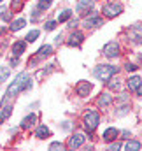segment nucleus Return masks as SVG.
Wrapping results in <instances>:
<instances>
[{"mask_svg":"<svg viewBox=\"0 0 142 151\" xmlns=\"http://www.w3.org/2000/svg\"><path fill=\"white\" fill-rule=\"evenodd\" d=\"M32 86V81H30V77L27 72H21L19 76H16V79L11 83V86L7 88V93H5V102L7 100H11V99H14L19 91H23V90H28Z\"/></svg>","mask_w":142,"mask_h":151,"instance_id":"f257e3e1","label":"nucleus"},{"mask_svg":"<svg viewBox=\"0 0 142 151\" xmlns=\"http://www.w3.org/2000/svg\"><path fill=\"white\" fill-rule=\"evenodd\" d=\"M118 72V69L116 67H112V65H98V67H95V70H93V74L97 79H100V81H110V77Z\"/></svg>","mask_w":142,"mask_h":151,"instance_id":"f03ea898","label":"nucleus"},{"mask_svg":"<svg viewBox=\"0 0 142 151\" xmlns=\"http://www.w3.org/2000/svg\"><path fill=\"white\" fill-rule=\"evenodd\" d=\"M98 123H100V116H98L97 111H90L84 116V128H86V132H93L98 127Z\"/></svg>","mask_w":142,"mask_h":151,"instance_id":"7ed1b4c3","label":"nucleus"},{"mask_svg":"<svg viewBox=\"0 0 142 151\" xmlns=\"http://www.w3.org/2000/svg\"><path fill=\"white\" fill-rule=\"evenodd\" d=\"M104 55H105L107 58H116V56L119 55V46H118V42H114V40L107 42L105 46H104Z\"/></svg>","mask_w":142,"mask_h":151,"instance_id":"20e7f679","label":"nucleus"},{"mask_svg":"<svg viewBox=\"0 0 142 151\" xmlns=\"http://www.w3.org/2000/svg\"><path fill=\"white\" fill-rule=\"evenodd\" d=\"M102 11H104V14L107 18H114V16H118L121 12V5L119 4H107Z\"/></svg>","mask_w":142,"mask_h":151,"instance_id":"39448f33","label":"nucleus"},{"mask_svg":"<svg viewBox=\"0 0 142 151\" xmlns=\"http://www.w3.org/2000/svg\"><path fill=\"white\" fill-rule=\"evenodd\" d=\"M75 9H77V12H79V14H86L88 11H91V9H93V2H91V0H79Z\"/></svg>","mask_w":142,"mask_h":151,"instance_id":"423d86ee","label":"nucleus"},{"mask_svg":"<svg viewBox=\"0 0 142 151\" xmlns=\"http://www.w3.org/2000/svg\"><path fill=\"white\" fill-rule=\"evenodd\" d=\"M90 91H91V83H88V81H81V83L77 84V95L86 97V95H90Z\"/></svg>","mask_w":142,"mask_h":151,"instance_id":"0eeeda50","label":"nucleus"},{"mask_svg":"<svg viewBox=\"0 0 142 151\" xmlns=\"http://www.w3.org/2000/svg\"><path fill=\"white\" fill-rule=\"evenodd\" d=\"M130 39L133 40V42H142V27L141 25H135V27H132V30H130Z\"/></svg>","mask_w":142,"mask_h":151,"instance_id":"6e6552de","label":"nucleus"},{"mask_svg":"<svg viewBox=\"0 0 142 151\" xmlns=\"http://www.w3.org/2000/svg\"><path fill=\"white\" fill-rule=\"evenodd\" d=\"M35 121H37L35 114H28V116L21 121V128H32V127L35 125Z\"/></svg>","mask_w":142,"mask_h":151,"instance_id":"1a4fd4ad","label":"nucleus"},{"mask_svg":"<svg viewBox=\"0 0 142 151\" xmlns=\"http://www.w3.org/2000/svg\"><path fill=\"white\" fill-rule=\"evenodd\" d=\"M82 142H84V135H82V134H75L70 139L69 146H70V148H79V146H82Z\"/></svg>","mask_w":142,"mask_h":151,"instance_id":"9d476101","label":"nucleus"},{"mask_svg":"<svg viewBox=\"0 0 142 151\" xmlns=\"http://www.w3.org/2000/svg\"><path fill=\"white\" fill-rule=\"evenodd\" d=\"M102 25V18H88L86 21H84V27L86 28H95V27H100Z\"/></svg>","mask_w":142,"mask_h":151,"instance_id":"9b49d317","label":"nucleus"},{"mask_svg":"<svg viewBox=\"0 0 142 151\" xmlns=\"http://www.w3.org/2000/svg\"><path fill=\"white\" fill-rule=\"evenodd\" d=\"M23 51H25V42H23V40H18V42L12 44V55H14V56L23 55Z\"/></svg>","mask_w":142,"mask_h":151,"instance_id":"f8f14e48","label":"nucleus"},{"mask_svg":"<svg viewBox=\"0 0 142 151\" xmlns=\"http://www.w3.org/2000/svg\"><path fill=\"white\" fill-rule=\"evenodd\" d=\"M51 51H53V49H51V46H49V44H44V46L37 51V58H39V60H40V58H46V56H49V55H51Z\"/></svg>","mask_w":142,"mask_h":151,"instance_id":"ddd939ff","label":"nucleus"},{"mask_svg":"<svg viewBox=\"0 0 142 151\" xmlns=\"http://www.w3.org/2000/svg\"><path fill=\"white\" fill-rule=\"evenodd\" d=\"M119 135V132L116 130V128H107L105 132H104V139H105L107 142H110V141H114L116 137Z\"/></svg>","mask_w":142,"mask_h":151,"instance_id":"4468645a","label":"nucleus"},{"mask_svg":"<svg viewBox=\"0 0 142 151\" xmlns=\"http://www.w3.org/2000/svg\"><path fill=\"white\" fill-rule=\"evenodd\" d=\"M82 34L81 32H74L70 35V40H69V46H79L81 42H82Z\"/></svg>","mask_w":142,"mask_h":151,"instance_id":"2eb2a0df","label":"nucleus"},{"mask_svg":"<svg viewBox=\"0 0 142 151\" xmlns=\"http://www.w3.org/2000/svg\"><path fill=\"white\" fill-rule=\"evenodd\" d=\"M49 134H51V132H49V128L42 125V127H39V128H37L35 137H37V139H46V137H49Z\"/></svg>","mask_w":142,"mask_h":151,"instance_id":"dca6fc26","label":"nucleus"},{"mask_svg":"<svg viewBox=\"0 0 142 151\" xmlns=\"http://www.w3.org/2000/svg\"><path fill=\"white\" fill-rule=\"evenodd\" d=\"M141 77H139V76H133V77H130V79H128V83H126V84H128V88H130V90H137V86H139V84H141Z\"/></svg>","mask_w":142,"mask_h":151,"instance_id":"f3484780","label":"nucleus"},{"mask_svg":"<svg viewBox=\"0 0 142 151\" xmlns=\"http://www.w3.org/2000/svg\"><path fill=\"white\" fill-rule=\"evenodd\" d=\"M125 148L128 151H139L142 148V144L139 142V141H128L126 144H125Z\"/></svg>","mask_w":142,"mask_h":151,"instance_id":"a211bd4d","label":"nucleus"},{"mask_svg":"<svg viewBox=\"0 0 142 151\" xmlns=\"http://www.w3.org/2000/svg\"><path fill=\"white\" fill-rule=\"evenodd\" d=\"M23 27H25V19H14L12 25H11V30H12V32H18V30H21Z\"/></svg>","mask_w":142,"mask_h":151,"instance_id":"6ab92c4d","label":"nucleus"},{"mask_svg":"<svg viewBox=\"0 0 142 151\" xmlns=\"http://www.w3.org/2000/svg\"><path fill=\"white\" fill-rule=\"evenodd\" d=\"M110 100H112V97L109 93H102V97L98 99V104L100 106H107V104H110Z\"/></svg>","mask_w":142,"mask_h":151,"instance_id":"aec40b11","label":"nucleus"},{"mask_svg":"<svg viewBox=\"0 0 142 151\" xmlns=\"http://www.w3.org/2000/svg\"><path fill=\"white\" fill-rule=\"evenodd\" d=\"M70 16H72V11H62V12L58 14V21H60V23H62V21H67Z\"/></svg>","mask_w":142,"mask_h":151,"instance_id":"412c9836","label":"nucleus"},{"mask_svg":"<svg viewBox=\"0 0 142 151\" xmlns=\"http://www.w3.org/2000/svg\"><path fill=\"white\" fill-rule=\"evenodd\" d=\"M7 77H9V69H4V67H0V83H4Z\"/></svg>","mask_w":142,"mask_h":151,"instance_id":"4be33fe9","label":"nucleus"},{"mask_svg":"<svg viewBox=\"0 0 142 151\" xmlns=\"http://www.w3.org/2000/svg\"><path fill=\"white\" fill-rule=\"evenodd\" d=\"M37 37H39V30H32V32L27 35V40H28V42H34V40H37Z\"/></svg>","mask_w":142,"mask_h":151,"instance_id":"5701e85b","label":"nucleus"},{"mask_svg":"<svg viewBox=\"0 0 142 151\" xmlns=\"http://www.w3.org/2000/svg\"><path fill=\"white\" fill-rule=\"evenodd\" d=\"M21 7H23V0H12V4H11V9L12 11H18Z\"/></svg>","mask_w":142,"mask_h":151,"instance_id":"b1692460","label":"nucleus"},{"mask_svg":"<svg viewBox=\"0 0 142 151\" xmlns=\"http://www.w3.org/2000/svg\"><path fill=\"white\" fill-rule=\"evenodd\" d=\"M0 18H4L5 21H11V12H5V9L0 7Z\"/></svg>","mask_w":142,"mask_h":151,"instance_id":"393cba45","label":"nucleus"},{"mask_svg":"<svg viewBox=\"0 0 142 151\" xmlns=\"http://www.w3.org/2000/svg\"><path fill=\"white\" fill-rule=\"evenodd\" d=\"M51 2H53V0H40V2H39V9H47V7L51 5Z\"/></svg>","mask_w":142,"mask_h":151,"instance_id":"a878e982","label":"nucleus"},{"mask_svg":"<svg viewBox=\"0 0 142 151\" xmlns=\"http://www.w3.org/2000/svg\"><path fill=\"white\" fill-rule=\"evenodd\" d=\"M0 113L4 114V118H7V116L11 114V106H4V104H2V111H0Z\"/></svg>","mask_w":142,"mask_h":151,"instance_id":"bb28decb","label":"nucleus"},{"mask_svg":"<svg viewBox=\"0 0 142 151\" xmlns=\"http://www.w3.org/2000/svg\"><path fill=\"white\" fill-rule=\"evenodd\" d=\"M44 27H46V30H55V28H56V23H55V21H47Z\"/></svg>","mask_w":142,"mask_h":151,"instance_id":"cd10ccee","label":"nucleus"},{"mask_svg":"<svg viewBox=\"0 0 142 151\" xmlns=\"http://www.w3.org/2000/svg\"><path fill=\"white\" fill-rule=\"evenodd\" d=\"M62 148H63V144H62V142H53V144L49 146V150H51V151H53V150H62Z\"/></svg>","mask_w":142,"mask_h":151,"instance_id":"c85d7f7f","label":"nucleus"},{"mask_svg":"<svg viewBox=\"0 0 142 151\" xmlns=\"http://www.w3.org/2000/svg\"><path fill=\"white\" fill-rule=\"evenodd\" d=\"M126 70H128V72H135V70H137V65H133V63H126Z\"/></svg>","mask_w":142,"mask_h":151,"instance_id":"c756f323","label":"nucleus"},{"mask_svg":"<svg viewBox=\"0 0 142 151\" xmlns=\"http://www.w3.org/2000/svg\"><path fill=\"white\" fill-rule=\"evenodd\" d=\"M119 148H121V144H119V142H116V144H110V150H112V151L119 150Z\"/></svg>","mask_w":142,"mask_h":151,"instance_id":"7c9ffc66","label":"nucleus"},{"mask_svg":"<svg viewBox=\"0 0 142 151\" xmlns=\"http://www.w3.org/2000/svg\"><path fill=\"white\" fill-rule=\"evenodd\" d=\"M135 91H137V95H142V81H141V84L137 86V90H135Z\"/></svg>","mask_w":142,"mask_h":151,"instance_id":"2f4dec72","label":"nucleus"},{"mask_svg":"<svg viewBox=\"0 0 142 151\" xmlns=\"http://www.w3.org/2000/svg\"><path fill=\"white\" fill-rule=\"evenodd\" d=\"M4 119H5V118H4V114L0 113V125H2V123H4Z\"/></svg>","mask_w":142,"mask_h":151,"instance_id":"473e14b6","label":"nucleus"}]
</instances>
